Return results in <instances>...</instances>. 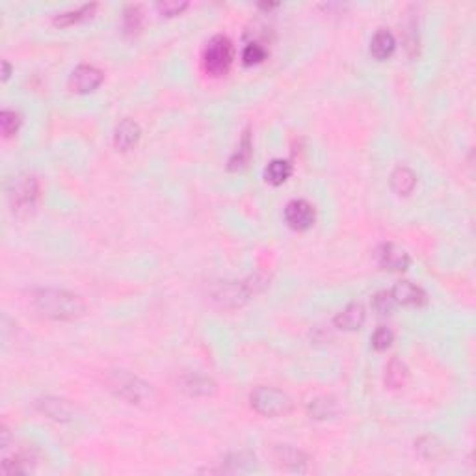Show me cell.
Instances as JSON below:
<instances>
[{"mask_svg": "<svg viewBox=\"0 0 476 476\" xmlns=\"http://www.w3.org/2000/svg\"><path fill=\"white\" fill-rule=\"evenodd\" d=\"M144 26V12H142V6L138 4H131V6L125 8L123 12V28H125V34H138Z\"/></svg>", "mask_w": 476, "mask_h": 476, "instance_id": "cell-18", "label": "cell"}, {"mask_svg": "<svg viewBox=\"0 0 476 476\" xmlns=\"http://www.w3.org/2000/svg\"><path fill=\"white\" fill-rule=\"evenodd\" d=\"M316 218L314 207L305 199H294L285 207V221L294 231H307L311 229Z\"/></svg>", "mask_w": 476, "mask_h": 476, "instance_id": "cell-6", "label": "cell"}, {"mask_svg": "<svg viewBox=\"0 0 476 476\" xmlns=\"http://www.w3.org/2000/svg\"><path fill=\"white\" fill-rule=\"evenodd\" d=\"M21 127V116L15 110H2L0 112V129H2V134L10 138L15 132L19 131Z\"/></svg>", "mask_w": 476, "mask_h": 476, "instance_id": "cell-22", "label": "cell"}, {"mask_svg": "<svg viewBox=\"0 0 476 476\" xmlns=\"http://www.w3.org/2000/svg\"><path fill=\"white\" fill-rule=\"evenodd\" d=\"M376 261L383 270H389V272H402L409 266V255L406 253V250H402L400 246L391 244V242L378 246Z\"/></svg>", "mask_w": 476, "mask_h": 476, "instance_id": "cell-8", "label": "cell"}, {"mask_svg": "<svg viewBox=\"0 0 476 476\" xmlns=\"http://www.w3.org/2000/svg\"><path fill=\"white\" fill-rule=\"evenodd\" d=\"M279 459L285 465H292V469H300V464H305V456L301 452L290 448V446H283L279 448Z\"/></svg>", "mask_w": 476, "mask_h": 476, "instance_id": "cell-26", "label": "cell"}, {"mask_svg": "<svg viewBox=\"0 0 476 476\" xmlns=\"http://www.w3.org/2000/svg\"><path fill=\"white\" fill-rule=\"evenodd\" d=\"M140 138H142V129H140L138 123L132 119H123L113 132V145L121 153H127L138 145Z\"/></svg>", "mask_w": 476, "mask_h": 476, "instance_id": "cell-10", "label": "cell"}, {"mask_svg": "<svg viewBox=\"0 0 476 476\" xmlns=\"http://www.w3.org/2000/svg\"><path fill=\"white\" fill-rule=\"evenodd\" d=\"M290 175H292V164L288 160H283V158L272 160L264 169V179L274 186H279L283 182H287Z\"/></svg>", "mask_w": 476, "mask_h": 476, "instance_id": "cell-15", "label": "cell"}, {"mask_svg": "<svg viewBox=\"0 0 476 476\" xmlns=\"http://www.w3.org/2000/svg\"><path fill=\"white\" fill-rule=\"evenodd\" d=\"M266 54H268V50L263 43L250 41L242 50V62H244V65H257V63L266 60Z\"/></svg>", "mask_w": 476, "mask_h": 476, "instance_id": "cell-21", "label": "cell"}, {"mask_svg": "<svg viewBox=\"0 0 476 476\" xmlns=\"http://www.w3.org/2000/svg\"><path fill=\"white\" fill-rule=\"evenodd\" d=\"M251 407L264 417H281L292 409V400L287 393L276 387H257L250 395Z\"/></svg>", "mask_w": 476, "mask_h": 476, "instance_id": "cell-4", "label": "cell"}, {"mask_svg": "<svg viewBox=\"0 0 476 476\" xmlns=\"http://www.w3.org/2000/svg\"><path fill=\"white\" fill-rule=\"evenodd\" d=\"M39 407H41L43 413H47L52 419H65L69 415V409H67V406L62 400H50V398H47V400H41Z\"/></svg>", "mask_w": 476, "mask_h": 476, "instance_id": "cell-24", "label": "cell"}, {"mask_svg": "<svg viewBox=\"0 0 476 476\" xmlns=\"http://www.w3.org/2000/svg\"><path fill=\"white\" fill-rule=\"evenodd\" d=\"M393 338H395V335H393V332H391L389 327L380 326L376 332L372 333V346H374V350L378 351L387 350L389 346L393 345Z\"/></svg>", "mask_w": 476, "mask_h": 476, "instance_id": "cell-25", "label": "cell"}, {"mask_svg": "<svg viewBox=\"0 0 476 476\" xmlns=\"http://www.w3.org/2000/svg\"><path fill=\"white\" fill-rule=\"evenodd\" d=\"M395 300H393V296H391V292H378L374 298H372V309L376 311L380 316H385V314H391L393 313V309H395Z\"/></svg>", "mask_w": 476, "mask_h": 476, "instance_id": "cell-23", "label": "cell"}, {"mask_svg": "<svg viewBox=\"0 0 476 476\" xmlns=\"http://www.w3.org/2000/svg\"><path fill=\"white\" fill-rule=\"evenodd\" d=\"M188 8V2H177V0H162L158 2L157 10L166 17H175V15H181L184 10Z\"/></svg>", "mask_w": 476, "mask_h": 476, "instance_id": "cell-27", "label": "cell"}, {"mask_svg": "<svg viewBox=\"0 0 476 476\" xmlns=\"http://www.w3.org/2000/svg\"><path fill=\"white\" fill-rule=\"evenodd\" d=\"M39 197V181L34 175L23 173L13 177L8 186V201L15 214H28L36 208Z\"/></svg>", "mask_w": 476, "mask_h": 476, "instance_id": "cell-2", "label": "cell"}, {"mask_svg": "<svg viewBox=\"0 0 476 476\" xmlns=\"http://www.w3.org/2000/svg\"><path fill=\"white\" fill-rule=\"evenodd\" d=\"M407 367L402 363L400 359H391L385 369V383L389 389H400L406 383Z\"/></svg>", "mask_w": 476, "mask_h": 476, "instance_id": "cell-16", "label": "cell"}, {"mask_svg": "<svg viewBox=\"0 0 476 476\" xmlns=\"http://www.w3.org/2000/svg\"><path fill=\"white\" fill-rule=\"evenodd\" d=\"M250 157H251V138H250V131H246L242 140H240L238 149L235 151V155H232L231 160H229V169H231V171H238V169L246 168L248 162H250Z\"/></svg>", "mask_w": 476, "mask_h": 476, "instance_id": "cell-17", "label": "cell"}, {"mask_svg": "<svg viewBox=\"0 0 476 476\" xmlns=\"http://www.w3.org/2000/svg\"><path fill=\"white\" fill-rule=\"evenodd\" d=\"M110 387L118 393L121 398L132 402V404H140L151 395V385L145 383L144 380L132 376L125 370H116L110 374Z\"/></svg>", "mask_w": 476, "mask_h": 476, "instance_id": "cell-5", "label": "cell"}, {"mask_svg": "<svg viewBox=\"0 0 476 476\" xmlns=\"http://www.w3.org/2000/svg\"><path fill=\"white\" fill-rule=\"evenodd\" d=\"M415 184H417V175L406 166H400L391 173V188L398 195H409L413 192Z\"/></svg>", "mask_w": 476, "mask_h": 476, "instance_id": "cell-14", "label": "cell"}, {"mask_svg": "<svg viewBox=\"0 0 476 476\" xmlns=\"http://www.w3.org/2000/svg\"><path fill=\"white\" fill-rule=\"evenodd\" d=\"M34 307L39 314L52 320L78 318L86 311L80 296L60 290V288H41L34 294Z\"/></svg>", "mask_w": 476, "mask_h": 476, "instance_id": "cell-1", "label": "cell"}, {"mask_svg": "<svg viewBox=\"0 0 476 476\" xmlns=\"http://www.w3.org/2000/svg\"><path fill=\"white\" fill-rule=\"evenodd\" d=\"M10 75H12V65L4 60V62H2V80L6 82L8 78H10Z\"/></svg>", "mask_w": 476, "mask_h": 476, "instance_id": "cell-28", "label": "cell"}, {"mask_svg": "<svg viewBox=\"0 0 476 476\" xmlns=\"http://www.w3.org/2000/svg\"><path fill=\"white\" fill-rule=\"evenodd\" d=\"M181 389L190 396H210L216 391V383L201 374H186L181 380Z\"/></svg>", "mask_w": 476, "mask_h": 476, "instance_id": "cell-13", "label": "cell"}, {"mask_svg": "<svg viewBox=\"0 0 476 476\" xmlns=\"http://www.w3.org/2000/svg\"><path fill=\"white\" fill-rule=\"evenodd\" d=\"M235 60V49L227 36H214L203 50V67L208 75L221 76L231 69Z\"/></svg>", "mask_w": 476, "mask_h": 476, "instance_id": "cell-3", "label": "cell"}, {"mask_svg": "<svg viewBox=\"0 0 476 476\" xmlns=\"http://www.w3.org/2000/svg\"><path fill=\"white\" fill-rule=\"evenodd\" d=\"M105 75L94 65H78L69 76V88L75 94H89L100 86Z\"/></svg>", "mask_w": 476, "mask_h": 476, "instance_id": "cell-7", "label": "cell"}, {"mask_svg": "<svg viewBox=\"0 0 476 476\" xmlns=\"http://www.w3.org/2000/svg\"><path fill=\"white\" fill-rule=\"evenodd\" d=\"M396 49V39L393 36V32H389L387 28H380L374 34V38L370 41V54L383 62L387 58L393 56V52Z\"/></svg>", "mask_w": 476, "mask_h": 476, "instance_id": "cell-12", "label": "cell"}, {"mask_svg": "<svg viewBox=\"0 0 476 476\" xmlns=\"http://www.w3.org/2000/svg\"><path fill=\"white\" fill-rule=\"evenodd\" d=\"M95 8H97V4H86V6L78 8L76 12L60 13V15H56V17H54V25H58V26L75 25V23H78V21L89 17V15L94 13Z\"/></svg>", "mask_w": 476, "mask_h": 476, "instance_id": "cell-19", "label": "cell"}, {"mask_svg": "<svg viewBox=\"0 0 476 476\" xmlns=\"http://www.w3.org/2000/svg\"><path fill=\"white\" fill-rule=\"evenodd\" d=\"M309 413L318 420L329 419V417L337 413V406H335V402L332 398H316V400L309 404Z\"/></svg>", "mask_w": 476, "mask_h": 476, "instance_id": "cell-20", "label": "cell"}, {"mask_svg": "<svg viewBox=\"0 0 476 476\" xmlns=\"http://www.w3.org/2000/svg\"><path fill=\"white\" fill-rule=\"evenodd\" d=\"M391 296H393L395 303L406 305V307H420L426 303V292L409 281L396 283L391 290Z\"/></svg>", "mask_w": 476, "mask_h": 476, "instance_id": "cell-9", "label": "cell"}, {"mask_svg": "<svg viewBox=\"0 0 476 476\" xmlns=\"http://www.w3.org/2000/svg\"><path fill=\"white\" fill-rule=\"evenodd\" d=\"M333 322H335V326H337L338 329H345V332H356V329H359V327L363 326L365 307L361 305V303L354 301V303H350V305H346L345 311H340V313L335 316Z\"/></svg>", "mask_w": 476, "mask_h": 476, "instance_id": "cell-11", "label": "cell"}]
</instances>
